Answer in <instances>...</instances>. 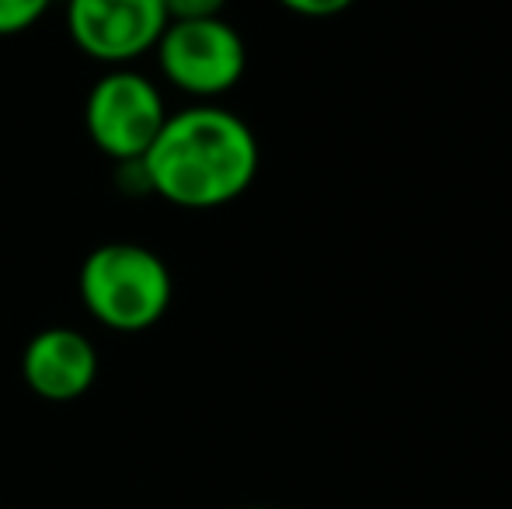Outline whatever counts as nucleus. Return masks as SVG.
Wrapping results in <instances>:
<instances>
[{
  "instance_id": "obj_1",
  "label": "nucleus",
  "mask_w": 512,
  "mask_h": 509,
  "mask_svg": "<svg viewBox=\"0 0 512 509\" xmlns=\"http://www.w3.org/2000/svg\"><path fill=\"white\" fill-rule=\"evenodd\" d=\"M262 150L255 129L216 102L178 109L136 161L143 189L178 210H220L255 185Z\"/></svg>"
},
{
  "instance_id": "obj_2",
  "label": "nucleus",
  "mask_w": 512,
  "mask_h": 509,
  "mask_svg": "<svg viewBox=\"0 0 512 509\" xmlns=\"http://www.w3.org/2000/svg\"><path fill=\"white\" fill-rule=\"evenodd\" d=\"M77 293L98 325L112 332H147L168 314L175 279L154 248L105 241L81 262Z\"/></svg>"
},
{
  "instance_id": "obj_3",
  "label": "nucleus",
  "mask_w": 512,
  "mask_h": 509,
  "mask_svg": "<svg viewBox=\"0 0 512 509\" xmlns=\"http://www.w3.org/2000/svg\"><path fill=\"white\" fill-rule=\"evenodd\" d=\"M168 102L154 77L136 67H108L84 98V126L115 164H136L168 123Z\"/></svg>"
},
{
  "instance_id": "obj_4",
  "label": "nucleus",
  "mask_w": 512,
  "mask_h": 509,
  "mask_svg": "<svg viewBox=\"0 0 512 509\" xmlns=\"http://www.w3.org/2000/svg\"><path fill=\"white\" fill-rule=\"evenodd\" d=\"M154 60L175 91L196 102H216L241 84L248 46L227 18L168 21L154 46Z\"/></svg>"
},
{
  "instance_id": "obj_5",
  "label": "nucleus",
  "mask_w": 512,
  "mask_h": 509,
  "mask_svg": "<svg viewBox=\"0 0 512 509\" xmlns=\"http://www.w3.org/2000/svg\"><path fill=\"white\" fill-rule=\"evenodd\" d=\"M67 35L102 67H133L168 28L164 0H67Z\"/></svg>"
},
{
  "instance_id": "obj_6",
  "label": "nucleus",
  "mask_w": 512,
  "mask_h": 509,
  "mask_svg": "<svg viewBox=\"0 0 512 509\" xmlns=\"http://www.w3.org/2000/svg\"><path fill=\"white\" fill-rule=\"evenodd\" d=\"M21 381L42 401H77L98 381V349L84 332L53 325L35 332L21 353Z\"/></svg>"
},
{
  "instance_id": "obj_7",
  "label": "nucleus",
  "mask_w": 512,
  "mask_h": 509,
  "mask_svg": "<svg viewBox=\"0 0 512 509\" xmlns=\"http://www.w3.org/2000/svg\"><path fill=\"white\" fill-rule=\"evenodd\" d=\"M56 0H0V39L35 28Z\"/></svg>"
},
{
  "instance_id": "obj_8",
  "label": "nucleus",
  "mask_w": 512,
  "mask_h": 509,
  "mask_svg": "<svg viewBox=\"0 0 512 509\" xmlns=\"http://www.w3.org/2000/svg\"><path fill=\"white\" fill-rule=\"evenodd\" d=\"M227 0H164L168 21H196V18H223Z\"/></svg>"
},
{
  "instance_id": "obj_9",
  "label": "nucleus",
  "mask_w": 512,
  "mask_h": 509,
  "mask_svg": "<svg viewBox=\"0 0 512 509\" xmlns=\"http://www.w3.org/2000/svg\"><path fill=\"white\" fill-rule=\"evenodd\" d=\"M276 4L300 18H335V14L349 11L356 0H276Z\"/></svg>"
},
{
  "instance_id": "obj_10",
  "label": "nucleus",
  "mask_w": 512,
  "mask_h": 509,
  "mask_svg": "<svg viewBox=\"0 0 512 509\" xmlns=\"http://www.w3.org/2000/svg\"><path fill=\"white\" fill-rule=\"evenodd\" d=\"M244 509H272V506H244Z\"/></svg>"
}]
</instances>
